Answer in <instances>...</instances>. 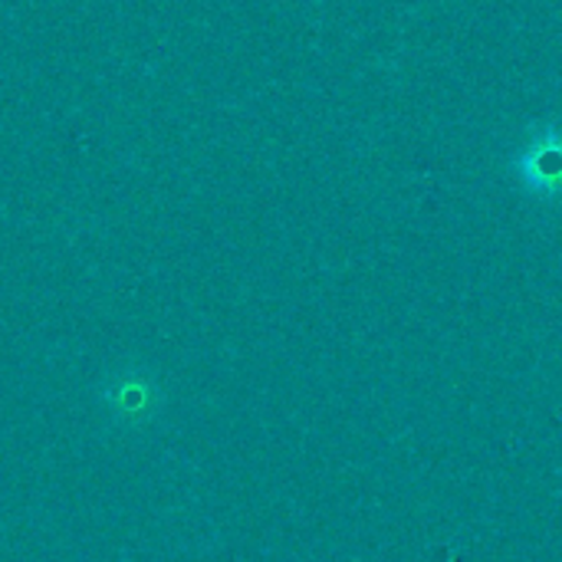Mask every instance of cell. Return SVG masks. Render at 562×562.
<instances>
[{
    "label": "cell",
    "mask_w": 562,
    "mask_h": 562,
    "mask_svg": "<svg viewBox=\"0 0 562 562\" xmlns=\"http://www.w3.org/2000/svg\"><path fill=\"white\" fill-rule=\"evenodd\" d=\"M514 168L520 181L540 194V198H560L562 194V128L543 125L530 132L524 148L514 158Z\"/></svg>",
    "instance_id": "6da1fadb"
}]
</instances>
